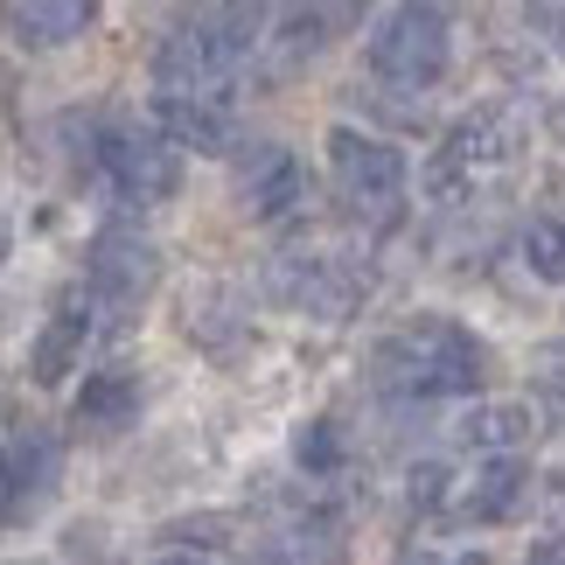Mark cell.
<instances>
[{
    "instance_id": "29",
    "label": "cell",
    "mask_w": 565,
    "mask_h": 565,
    "mask_svg": "<svg viewBox=\"0 0 565 565\" xmlns=\"http://www.w3.org/2000/svg\"><path fill=\"white\" fill-rule=\"evenodd\" d=\"M552 134H558V140H565V113H552Z\"/></svg>"
},
{
    "instance_id": "8",
    "label": "cell",
    "mask_w": 565,
    "mask_h": 565,
    "mask_svg": "<svg viewBox=\"0 0 565 565\" xmlns=\"http://www.w3.org/2000/svg\"><path fill=\"white\" fill-rule=\"evenodd\" d=\"M231 189H237V210L258 216V224H273V216H287L300 195H308V175H300V154L279 140H252L245 154L231 161Z\"/></svg>"
},
{
    "instance_id": "25",
    "label": "cell",
    "mask_w": 565,
    "mask_h": 565,
    "mask_svg": "<svg viewBox=\"0 0 565 565\" xmlns=\"http://www.w3.org/2000/svg\"><path fill=\"white\" fill-rule=\"evenodd\" d=\"M531 21H537V29H552V42L565 50V8H531Z\"/></svg>"
},
{
    "instance_id": "2",
    "label": "cell",
    "mask_w": 565,
    "mask_h": 565,
    "mask_svg": "<svg viewBox=\"0 0 565 565\" xmlns=\"http://www.w3.org/2000/svg\"><path fill=\"white\" fill-rule=\"evenodd\" d=\"M377 377L391 391H412V398H468V391L489 377V350L461 321L419 315V321H405L398 335L377 342Z\"/></svg>"
},
{
    "instance_id": "17",
    "label": "cell",
    "mask_w": 565,
    "mask_h": 565,
    "mask_svg": "<svg viewBox=\"0 0 565 565\" xmlns=\"http://www.w3.org/2000/svg\"><path fill=\"white\" fill-rule=\"evenodd\" d=\"M182 329L195 335V342H216V350H224L231 335H245V321H237V300L224 294V287H195L189 300H182Z\"/></svg>"
},
{
    "instance_id": "19",
    "label": "cell",
    "mask_w": 565,
    "mask_h": 565,
    "mask_svg": "<svg viewBox=\"0 0 565 565\" xmlns=\"http://www.w3.org/2000/svg\"><path fill=\"white\" fill-rule=\"evenodd\" d=\"M524 266L537 279H552V287H565V210H545L524 231Z\"/></svg>"
},
{
    "instance_id": "20",
    "label": "cell",
    "mask_w": 565,
    "mask_h": 565,
    "mask_svg": "<svg viewBox=\"0 0 565 565\" xmlns=\"http://www.w3.org/2000/svg\"><path fill=\"white\" fill-rule=\"evenodd\" d=\"M447 495V468L440 461H426V468H412V510H433Z\"/></svg>"
},
{
    "instance_id": "23",
    "label": "cell",
    "mask_w": 565,
    "mask_h": 565,
    "mask_svg": "<svg viewBox=\"0 0 565 565\" xmlns=\"http://www.w3.org/2000/svg\"><path fill=\"white\" fill-rule=\"evenodd\" d=\"M537 405H545L552 426H565V371H545V377H537Z\"/></svg>"
},
{
    "instance_id": "18",
    "label": "cell",
    "mask_w": 565,
    "mask_h": 565,
    "mask_svg": "<svg viewBox=\"0 0 565 565\" xmlns=\"http://www.w3.org/2000/svg\"><path fill=\"white\" fill-rule=\"evenodd\" d=\"M342 461H350V440H342V426H335V419H308V426H294V468H308V475H335Z\"/></svg>"
},
{
    "instance_id": "16",
    "label": "cell",
    "mask_w": 565,
    "mask_h": 565,
    "mask_svg": "<svg viewBox=\"0 0 565 565\" xmlns=\"http://www.w3.org/2000/svg\"><path fill=\"white\" fill-rule=\"evenodd\" d=\"M8 461H14V475H21V495H29V510L42 503V495H56V475H63V447L50 440L42 426H29L21 440L8 447Z\"/></svg>"
},
{
    "instance_id": "28",
    "label": "cell",
    "mask_w": 565,
    "mask_h": 565,
    "mask_svg": "<svg viewBox=\"0 0 565 565\" xmlns=\"http://www.w3.org/2000/svg\"><path fill=\"white\" fill-rule=\"evenodd\" d=\"M0 258H8V216H0Z\"/></svg>"
},
{
    "instance_id": "6",
    "label": "cell",
    "mask_w": 565,
    "mask_h": 565,
    "mask_svg": "<svg viewBox=\"0 0 565 565\" xmlns=\"http://www.w3.org/2000/svg\"><path fill=\"white\" fill-rule=\"evenodd\" d=\"M98 168L113 175L126 203H161L182 189V147H168L154 126H113L98 140Z\"/></svg>"
},
{
    "instance_id": "7",
    "label": "cell",
    "mask_w": 565,
    "mask_h": 565,
    "mask_svg": "<svg viewBox=\"0 0 565 565\" xmlns=\"http://www.w3.org/2000/svg\"><path fill=\"white\" fill-rule=\"evenodd\" d=\"M84 279H92V300H98L105 315H126V308H140L147 287L161 279V252L147 245L140 231L105 224L92 237V252H84Z\"/></svg>"
},
{
    "instance_id": "5",
    "label": "cell",
    "mask_w": 565,
    "mask_h": 565,
    "mask_svg": "<svg viewBox=\"0 0 565 565\" xmlns=\"http://www.w3.org/2000/svg\"><path fill=\"white\" fill-rule=\"evenodd\" d=\"M329 175H335V195L350 210H391L405 195V154L377 134L335 126L329 134Z\"/></svg>"
},
{
    "instance_id": "10",
    "label": "cell",
    "mask_w": 565,
    "mask_h": 565,
    "mask_svg": "<svg viewBox=\"0 0 565 565\" xmlns=\"http://www.w3.org/2000/svg\"><path fill=\"white\" fill-rule=\"evenodd\" d=\"M98 300L92 294H63L56 308H50V321H42V335L29 342V377L35 384H63L84 363V342H92V329H98Z\"/></svg>"
},
{
    "instance_id": "22",
    "label": "cell",
    "mask_w": 565,
    "mask_h": 565,
    "mask_svg": "<svg viewBox=\"0 0 565 565\" xmlns=\"http://www.w3.org/2000/svg\"><path fill=\"white\" fill-rule=\"evenodd\" d=\"M21 510H29V495H21V475H14L8 454H0V524H8V516H21Z\"/></svg>"
},
{
    "instance_id": "15",
    "label": "cell",
    "mask_w": 565,
    "mask_h": 565,
    "mask_svg": "<svg viewBox=\"0 0 565 565\" xmlns=\"http://www.w3.org/2000/svg\"><path fill=\"white\" fill-rule=\"evenodd\" d=\"M531 433H537L531 426V405H475L468 419H461V440L495 454V461H516V447H524Z\"/></svg>"
},
{
    "instance_id": "12",
    "label": "cell",
    "mask_w": 565,
    "mask_h": 565,
    "mask_svg": "<svg viewBox=\"0 0 565 565\" xmlns=\"http://www.w3.org/2000/svg\"><path fill=\"white\" fill-rule=\"evenodd\" d=\"M98 21L92 0H14V8H0V29L14 42H29V50H56V42H77L84 29Z\"/></svg>"
},
{
    "instance_id": "4",
    "label": "cell",
    "mask_w": 565,
    "mask_h": 565,
    "mask_svg": "<svg viewBox=\"0 0 565 565\" xmlns=\"http://www.w3.org/2000/svg\"><path fill=\"white\" fill-rule=\"evenodd\" d=\"M266 287H273V300H287V308H308L315 321H350L356 300L371 294V273H356L350 258L287 252V258H273Z\"/></svg>"
},
{
    "instance_id": "14",
    "label": "cell",
    "mask_w": 565,
    "mask_h": 565,
    "mask_svg": "<svg viewBox=\"0 0 565 565\" xmlns=\"http://www.w3.org/2000/svg\"><path fill=\"white\" fill-rule=\"evenodd\" d=\"M531 503V468L524 461H489L468 489V516L475 524H510L516 510Z\"/></svg>"
},
{
    "instance_id": "27",
    "label": "cell",
    "mask_w": 565,
    "mask_h": 565,
    "mask_svg": "<svg viewBox=\"0 0 565 565\" xmlns=\"http://www.w3.org/2000/svg\"><path fill=\"white\" fill-rule=\"evenodd\" d=\"M154 565H210V558H195V552H168V558H154Z\"/></svg>"
},
{
    "instance_id": "26",
    "label": "cell",
    "mask_w": 565,
    "mask_h": 565,
    "mask_svg": "<svg viewBox=\"0 0 565 565\" xmlns=\"http://www.w3.org/2000/svg\"><path fill=\"white\" fill-rule=\"evenodd\" d=\"M524 565H565V537H545V545H531Z\"/></svg>"
},
{
    "instance_id": "13",
    "label": "cell",
    "mask_w": 565,
    "mask_h": 565,
    "mask_svg": "<svg viewBox=\"0 0 565 565\" xmlns=\"http://www.w3.org/2000/svg\"><path fill=\"white\" fill-rule=\"evenodd\" d=\"M154 134L168 147H195V154H231L237 147L231 113L210 98H154Z\"/></svg>"
},
{
    "instance_id": "3",
    "label": "cell",
    "mask_w": 565,
    "mask_h": 565,
    "mask_svg": "<svg viewBox=\"0 0 565 565\" xmlns=\"http://www.w3.org/2000/svg\"><path fill=\"white\" fill-rule=\"evenodd\" d=\"M371 71L384 84L426 92L447 77V14L440 8H384L371 21Z\"/></svg>"
},
{
    "instance_id": "21",
    "label": "cell",
    "mask_w": 565,
    "mask_h": 565,
    "mask_svg": "<svg viewBox=\"0 0 565 565\" xmlns=\"http://www.w3.org/2000/svg\"><path fill=\"white\" fill-rule=\"evenodd\" d=\"M216 531H231V516H189V524H168V537H182V545H224Z\"/></svg>"
},
{
    "instance_id": "9",
    "label": "cell",
    "mask_w": 565,
    "mask_h": 565,
    "mask_svg": "<svg viewBox=\"0 0 565 565\" xmlns=\"http://www.w3.org/2000/svg\"><path fill=\"white\" fill-rule=\"evenodd\" d=\"M510 147H516V113H503V105H489V113H468V119L447 134L440 161H433V182H440V189L454 195L461 182L482 175V168L510 161Z\"/></svg>"
},
{
    "instance_id": "11",
    "label": "cell",
    "mask_w": 565,
    "mask_h": 565,
    "mask_svg": "<svg viewBox=\"0 0 565 565\" xmlns=\"http://www.w3.org/2000/svg\"><path fill=\"white\" fill-rule=\"evenodd\" d=\"M140 398H147V391H140L134 371H119V363H113V371H92L84 391L71 398V426L92 433V440H113V433H126L140 419Z\"/></svg>"
},
{
    "instance_id": "24",
    "label": "cell",
    "mask_w": 565,
    "mask_h": 565,
    "mask_svg": "<svg viewBox=\"0 0 565 565\" xmlns=\"http://www.w3.org/2000/svg\"><path fill=\"white\" fill-rule=\"evenodd\" d=\"M398 565H489V552H461V558H433V552H405Z\"/></svg>"
},
{
    "instance_id": "1",
    "label": "cell",
    "mask_w": 565,
    "mask_h": 565,
    "mask_svg": "<svg viewBox=\"0 0 565 565\" xmlns=\"http://www.w3.org/2000/svg\"><path fill=\"white\" fill-rule=\"evenodd\" d=\"M258 8H203L195 21H182L175 35L154 50V84L161 98H224L231 77L245 71V56L258 50Z\"/></svg>"
}]
</instances>
